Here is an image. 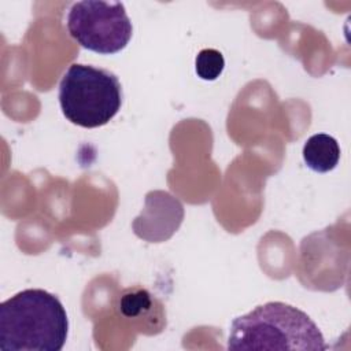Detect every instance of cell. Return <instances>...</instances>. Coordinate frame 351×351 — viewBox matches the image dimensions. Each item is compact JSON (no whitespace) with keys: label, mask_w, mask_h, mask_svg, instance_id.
Returning <instances> with one entry per match:
<instances>
[{"label":"cell","mask_w":351,"mask_h":351,"mask_svg":"<svg viewBox=\"0 0 351 351\" xmlns=\"http://www.w3.org/2000/svg\"><path fill=\"white\" fill-rule=\"evenodd\" d=\"M67 30L85 49L110 55L122 51L130 41L133 26L121 1L82 0L67 12Z\"/></svg>","instance_id":"277c9868"},{"label":"cell","mask_w":351,"mask_h":351,"mask_svg":"<svg viewBox=\"0 0 351 351\" xmlns=\"http://www.w3.org/2000/svg\"><path fill=\"white\" fill-rule=\"evenodd\" d=\"M319 328L300 308L267 302L232 321L228 350L232 351H322Z\"/></svg>","instance_id":"6da1fadb"},{"label":"cell","mask_w":351,"mask_h":351,"mask_svg":"<svg viewBox=\"0 0 351 351\" xmlns=\"http://www.w3.org/2000/svg\"><path fill=\"white\" fill-rule=\"evenodd\" d=\"M302 154L308 169L317 173H328L339 163L340 147L335 137L326 133H317L306 140Z\"/></svg>","instance_id":"5b68a950"},{"label":"cell","mask_w":351,"mask_h":351,"mask_svg":"<svg viewBox=\"0 0 351 351\" xmlns=\"http://www.w3.org/2000/svg\"><path fill=\"white\" fill-rule=\"evenodd\" d=\"M67 333L66 308L48 291L23 289L0 304V348L4 351H60Z\"/></svg>","instance_id":"7a4b0ae2"},{"label":"cell","mask_w":351,"mask_h":351,"mask_svg":"<svg viewBox=\"0 0 351 351\" xmlns=\"http://www.w3.org/2000/svg\"><path fill=\"white\" fill-rule=\"evenodd\" d=\"M59 103L71 123L88 129L99 128L121 110L122 86L110 70L73 63L60 80Z\"/></svg>","instance_id":"3957f363"},{"label":"cell","mask_w":351,"mask_h":351,"mask_svg":"<svg viewBox=\"0 0 351 351\" xmlns=\"http://www.w3.org/2000/svg\"><path fill=\"white\" fill-rule=\"evenodd\" d=\"M225 69L223 55L214 48L202 49L195 59V70L197 77L204 81L217 80Z\"/></svg>","instance_id":"52a82bcc"},{"label":"cell","mask_w":351,"mask_h":351,"mask_svg":"<svg viewBox=\"0 0 351 351\" xmlns=\"http://www.w3.org/2000/svg\"><path fill=\"white\" fill-rule=\"evenodd\" d=\"M155 299H152L151 293L140 287L125 289L119 299L117 308L123 318L128 319H141L148 315L152 310Z\"/></svg>","instance_id":"8992f818"}]
</instances>
